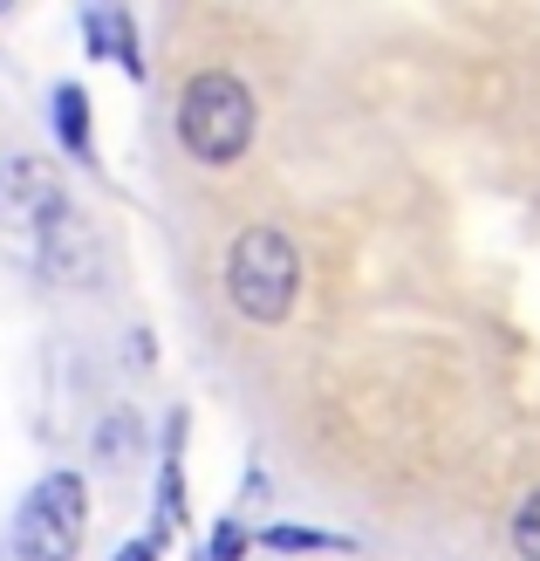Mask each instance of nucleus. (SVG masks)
<instances>
[{"instance_id":"nucleus-9","label":"nucleus","mask_w":540,"mask_h":561,"mask_svg":"<svg viewBox=\"0 0 540 561\" xmlns=\"http://www.w3.org/2000/svg\"><path fill=\"white\" fill-rule=\"evenodd\" d=\"M110 459H124L130 453V417H110V445H103Z\"/></svg>"},{"instance_id":"nucleus-2","label":"nucleus","mask_w":540,"mask_h":561,"mask_svg":"<svg viewBox=\"0 0 540 561\" xmlns=\"http://www.w3.org/2000/svg\"><path fill=\"white\" fill-rule=\"evenodd\" d=\"M179 137H185V151L198 164H233L253 145V96H246V82L226 76V69L192 76L185 96H179Z\"/></svg>"},{"instance_id":"nucleus-8","label":"nucleus","mask_w":540,"mask_h":561,"mask_svg":"<svg viewBox=\"0 0 540 561\" xmlns=\"http://www.w3.org/2000/svg\"><path fill=\"white\" fill-rule=\"evenodd\" d=\"M55 103H62V137H69L76 151H82V96H76V90H62Z\"/></svg>"},{"instance_id":"nucleus-4","label":"nucleus","mask_w":540,"mask_h":561,"mask_svg":"<svg viewBox=\"0 0 540 561\" xmlns=\"http://www.w3.org/2000/svg\"><path fill=\"white\" fill-rule=\"evenodd\" d=\"M42 274L69 280V288L96 280V240H90V227H82V213L55 206V213L42 219Z\"/></svg>"},{"instance_id":"nucleus-3","label":"nucleus","mask_w":540,"mask_h":561,"mask_svg":"<svg viewBox=\"0 0 540 561\" xmlns=\"http://www.w3.org/2000/svg\"><path fill=\"white\" fill-rule=\"evenodd\" d=\"M82 520H90V493H82V480L76 472H48V480L27 493L21 520H14V554L21 561H76Z\"/></svg>"},{"instance_id":"nucleus-6","label":"nucleus","mask_w":540,"mask_h":561,"mask_svg":"<svg viewBox=\"0 0 540 561\" xmlns=\"http://www.w3.org/2000/svg\"><path fill=\"white\" fill-rule=\"evenodd\" d=\"M514 554L520 561H540V493H527L520 514H514Z\"/></svg>"},{"instance_id":"nucleus-1","label":"nucleus","mask_w":540,"mask_h":561,"mask_svg":"<svg viewBox=\"0 0 540 561\" xmlns=\"http://www.w3.org/2000/svg\"><path fill=\"white\" fill-rule=\"evenodd\" d=\"M301 288V254L280 227H246L226 254V295L246 322H280Z\"/></svg>"},{"instance_id":"nucleus-7","label":"nucleus","mask_w":540,"mask_h":561,"mask_svg":"<svg viewBox=\"0 0 540 561\" xmlns=\"http://www.w3.org/2000/svg\"><path fill=\"white\" fill-rule=\"evenodd\" d=\"M267 548H280V554H308V548H343V541H329V535H301V527H274Z\"/></svg>"},{"instance_id":"nucleus-5","label":"nucleus","mask_w":540,"mask_h":561,"mask_svg":"<svg viewBox=\"0 0 540 561\" xmlns=\"http://www.w3.org/2000/svg\"><path fill=\"white\" fill-rule=\"evenodd\" d=\"M0 199H8L21 219H35V227H42V206L55 213V185H48V172H42L35 158H14L8 179H0Z\"/></svg>"},{"instance_id":"nucleus-10","label":"nucleus","mask_w":540,"mask_h":561,"mask_svg":"<svg viewBox=\"0 0 540 561\" xmlns=\"http://www.w3.org/2000/svg\"><path fill=\"white\" fill-rule=\"evenodd\" d=\"M117 561H158V548H151V541H130V548H124Z\"/></svg>"}]
</instances>
